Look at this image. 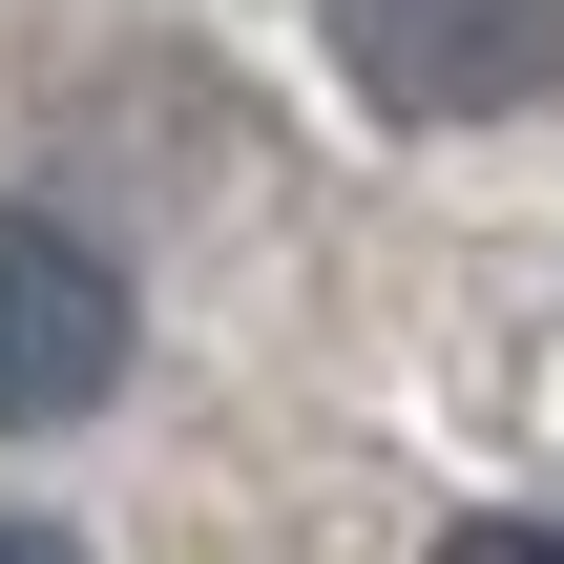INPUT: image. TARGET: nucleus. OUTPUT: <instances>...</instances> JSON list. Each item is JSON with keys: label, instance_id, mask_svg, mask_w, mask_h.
<instances>
[{"label": "nucleus", "instance_id": "1", "mask_svg": "<svg viewBox=\"0 0 564 564\" xmlns=\"http://www.w3.org/2000/svg\"><path fill=\"white\" fill-rule=\"evenodd\" d=\"M105 377H126V272H105L63 209H0V440L84 419Z\"/></svg>", "mask_w": 564, "mask_h": 564}, {"label": "nucleus", "instance_id": "2", "mask_svg": "<svg viewBox=\"0 0 564 564\" xmlns=\"http://www.w3.org/2000/svg\"><path fill=\"white\" fill-rule=\"evenodd\" d=\"M335 63L398 105V126H481L564 63V0H335Z\"/></svg>", "mask_w": 564, "mask_h": 564}, {"label": "nucleus", "instance_id": "3", "mask_svg": "<svg viewBox=\"0 0 564 564\" xmlns=\"http://www.w3.org/2000/svg\"><path fill=\"white\" fill-rule=\"evenodd\" d=\"M0 564H84V544H63V523H0Z\"/></svg>", "mask_w": 564, "mask_h": 564}, {"label": "nucleus", "instance_id": "4", "mask_svg": "<svg viewBox=\"0 0 564 564\" xmlns=\"http://www.w3.org/2000/svg\"><path fill=\"white\" fill-rule=\"evenodd\" d=\"M460 564H564V544H460Z\"/></svg>", "mask_w": 564, "mask_h": 564}]
</instances>
